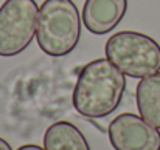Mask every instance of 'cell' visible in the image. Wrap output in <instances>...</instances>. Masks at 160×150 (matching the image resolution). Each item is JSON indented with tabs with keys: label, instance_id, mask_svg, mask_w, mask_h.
Segmentation results:
<instances>
[{
	"label": "cell",
	"instance_id": "obj_1",
	"mask_svg": "<svg viewBox=\"0 0 160 150\" xmlns=\"http://www.w3.org/2000/svg\"><path fill=\"white\" fill-rule=\"evenodd\" d=\"M124 88V74L109 59H95L79 71L73 105L86 118H104L118 108Z\"/></svg>",
	"mask_w": 160,
	"mask_h": 150
},
{
	"label": "cell",
	"instance_id": "obj_2",
	"mask_svg": "<svg viewBox=\"0 0 160 150\" xmlns=\"http://www.w3.org/2000/svg\"><path fill=\"white\" fill-rule=\"evenodd\" d=\"M81 14L73 0H45L39 8L36 40L48 56L61 57L76 48Z\"/></svg>",
	"mask_w": 160,
	"mask_h": 150
},
{
	"label": "cell",
	"instance_id": "obj_3",
	"mask_svg": "<svg viewBox=\"0 0 160 150\" xmlns=\"http://www.w3.org/2000/svg\"><path fill=\"white\" fill-rule=\"evenodd\" d=\"M106 57L126 76L143 79L160 71V45L137 31H118L106 42Z\"/></svg>",
	"mask_w": 160,
	"mask_h": 150
},
{
	"label": "cell",
	"instance_id": "obj_4",
	"mask_svg": "<svg viewBox=\"0 0 160 150\" xmlns=\"http://www.w3.org/2000/svg\"><path fill=\"white\" fill-rule=\"evenodd\" d=\"M39 6L34 0H5L0 6V56L27 50L36 36Z\"/></svg>",
	"mask_w": 160,
	"mask_h": 150
},
{
	"label": "cell",
	"instance_id": "obj_5",
	"mask_svg": "<svg viewBox=\"0 0 160 150\" xmlns=\"http://www.w3.org/2000/svg\"><path fill=\"white\" fill-rule=\"evenodd\" d=\"M107 133L115 150H160L159 129L134 113L118 115Z\"/></svg>",
	"mask_w": 160,
	"mask_h": 150
},
{
	"label": "cell",
	"instance_id": "obj_6",
	"mask_svg": "<svg viewBox=\"0 0 160 150\" xmlns=\"http://www.w3.org/2000/svg\"><path fill=\"white\" fill-rule=\"evenodd\" d=\"M128 0H86L82 8L84 26L97 36L110 33L123 20Z\"/></svg>",
	"mask_w": 160,
	"mask_h": 150
},
{
	"label": "cell",
	"instance_id": "obj_7",
	"mask_svg": "<svg viewBox=\"0 0 160 150\" xmlns=\"http://www.w3.org/2000/svg\"><path fill=\"white\" fill-rule=\"evenodd\" d=\"M140 116L160 129V71L143 77L135 90Z\"/></svg>",
	"mask_w": 160,
	"mask_h": 150
},
{
	"label": "cell",
	"instance_id": "obj_8",
	"mask_svg": "<svg viewBox=\"0 0 160 150\" xmlns=\"http://www.w3.org/2000/svg\"><path fill=\"white\" fill-rule=\"evenodd\" d=\"M45 150H90V146L81 130L67 121L52 124L44 135Z\"/></svg>",
	"mask_w": 160,
	"mask_h": 150
},
{
	"label": "cell",
	"instance_id": "obj_9",
	"mask_svg": "<svg viewBox=\"0 0 160 150\" xmlns=\"http://www.w3.org/2000/svg\"><path fill=\"white\" fill-rule=\"evenodd\" d=\"M17 150H45V149H42V147H39L36 144H27V146H20Z\"/></svg>",
	"mask_w": 160,
	"mask_h": 150
},
{
	"label": "cell",
	"instance_id": "obj_10",
	"mask_svg": "<svg viewBox=\"0 0 160 150\" xmlns=\"http://www.w3.org/2000/svg\"><path fill=\"white\" fill-rule=\"evenodd\" d=\"M0 150H12L11 149V146H9L3 138H0Z\"/></svg>",
	"mask_w": 160,
	"mask_h": 150
}]
</instances>
